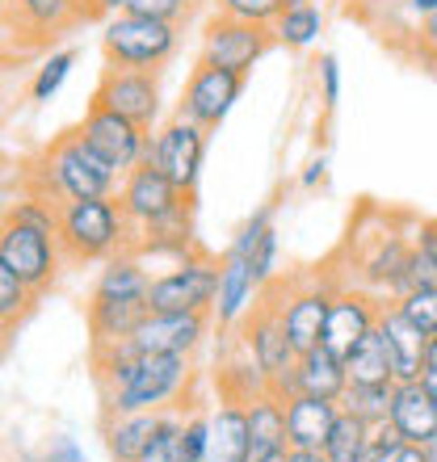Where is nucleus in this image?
<instances>
[{
    "mask_svg": "<svg viewBox=\"0 0 437 462\" xmlns=\"http://www.w3.org/2000/svg\"><path fill=\"white\" fill-rule=\"evenodd\" d=\"M106 412H169L185 408L194 365L185 353H139L131 341L93 349Z\"/></svg>",
    "mask_w": 437,
    "mask_h": 462,
    "instance_id": "obj_1",
    "label": "nucleus"
},
{
    "mask_svg": "<svg viewBox=\"0 0 437 462\" xmlns=\"http://www.w3.org/2000/svg\"><path fill=\"white\" fill-rule=\"evenodd\" d=\"M25 181H30V194L47 198L55 207L80 202V198H109L122 189V177L93 152V143L80 134V126H76V131H63L60 139H51V143L30 160Z\"/></svg>",
    "mask_w": 437,
    "mask_h": 462,
    "instance_id": "obj_2",
    "label": "nucleus"
},
{
    "mask_svg": "<svg viewBox=\"0 0 437 462\" xmlns=\"http://www.w3.org/2000/svg\"><path fill=\"white\" fill-rule=\"evenodd\" d=\"M60 248L68 265H106L109 256L131 253L135 227L122 210L118 194L109 198H80L60 207Z\"/></svg>",
    "mask_w": 437,
    "mask_h": 462,
    "instance_id": "obj_3",
    "label": "nucleus"
},
{
    "mask_svg": "<svg viewBox=\"0 0 437 462\" xmlns=\"http://www.w3.org/2000/svg\"><path fill=\"white\" fill-rule=\"evenodd\" d=\"M177 51H181V25L152 22V17H139V13H118V17H106V25H101L106 68L164 72Z\"/></svg>",
    "mask_w": 437,
    "mask_h": 462,
    "instance_id": "obj_4",
    "label": "nucleus"
},
{
    "mask_svg": "<svg viewBox=\"0 0 437 462\" xmlns=\"http://www.w3.org/2000/svg\"><path fill=\"white\" fill-rule=\"evenodd\" d=\"M0 265H9L30 291L42 294L55 286V278H60V269L68 261H63V248L55 231L5 215V227H0Z\"/></svg>",
    "mask_w": 437,
    "mask_h": 462,
    "instance_id": "obj_5",
    "label": "nucleus"
},
{
    "mask_svg": "<svg viewBox=\"0 0 437 462\" xmlns=\"http://www.w3.org/2000/svg\"><path fill=\"white\" fill-rule=\"evenodd\" d=\"M269 47H278L269 25L223 17V13H215V17L202 25V34H198V60L215 63V68H231V72H240V76L253 72L256 63L265 60Z\"/></svg>",
    "mask_w": 437,
    "mask_h": 462,
    "instance_id": "obj_6",
    "label": "nucleus"
},
{
    "mask_svg": "<svg viewBox=\"0 0 437 462\" xmlns=\"http://www.w3.org/2000/svg\"><path fill=\"white\" fill-rule=\"evenodd\" d=\"M218 294V261L207 253H190L152 278L147 303L152 311H210Z\"/></svg>",
    "mask_w": 437,
    "mask_h": 462,
    "instance_id": "obj_7",
    "label": "nucleus"
},
{
    "mask_svg": "<svg viewBox=\"0 0 437 462\" xmlns=\"http://www.w3.org/2000/svg\"><path fill=\"white\" fill-rule=\"evenodd\" d=\"M269 294L278 299L282 324H286V337H291L294 353H307V349H316V345H324V324H328V311H332L337 282L324 273V278L269 286Z\"/></svg>",
    "mask_w": 437,
    "mask_h": 462,
    "instance_id": "obj_8",
    "label": "nucleus"
},
{
    "mask_svg": "<svg viewBox=\"0 0 437 462\" xmlns=\"http://www.w3.org/2000/svg\"><path fill=\"white\" fill-rule=\"evenodd\" d=\"M207 126H198V122L181 118V114H172L164 126L152 131L147 139V160L160 164V169L172 177V185L181 189V194L194 198L198 189V177H202V160H207Z\"/></svg>",
    "mask_w": 437,
    "mask_h": 462,
    "instance_id": "obj_9",
    "label": "nucleus"
},
{
    "mask_svg": "<svg viewBox=\"0 0 437 462\" xmlns=\"http://www.w3.org/2000/svg\"><path fill=\"white\" fill-rule=\"evenodd\" d=\"M80 134L93 143V152H98L118 177H126L131 169L144 164L147 160V139H152L147 126L131 122L118 110H109V106H101V101H88L85 122H80Z\"/></svg>",
    "mask_w": 437,
    "mask_h": 462,
    "instance_id": "obj_10",
    "label": "nucleus"
},
{
    "mask_svg": "<svg viewBox=\"0 0 437 462\" xmlns=\"http://www.w3.org/2000/svg\"><path fill=\"white\" fill-rule=\"evenodd\" d=\"M118 202H122V210H126V219H131V227H135V240H139L147 227H156L160 219H169L172 210H181L185 202H194V198L181 194L160 164L144 160L139 169H131L126 177H122Z\"/></svg>",
    "mask_w": 437,
    "mask_h": 462,
    "instance_id": "obj_11",
    "label": "nucleus"
},
{
    "mask_svg": "<svg viewBox=\"0 0 437 462\" xmlns=\"http://www.w3.org/2000/svg\"><path fill=\"white\" fill-rule=\"evenodd\" d=\"M244 93V76L231 72V68H215V63H202L190 72L181 88V101H177V114L198 126H207V131H218L223 118L231 114V106L240 101Z\"/></svg>",
    "mask_w": 437,
    "mask_h": 462,
    "instance_id": "obj_12",
    "label": "nucleus"
},
{
    "mask_svg": "<svg viewBox=\"0 0 437 462\" xmlns=\"http://www.w3.org/2000/svg\"><path fill=\"white\" fill-rule=\"evenodd\" d=\"M375 5L387 9V22L378 30L391 47L437 72V0H375Z\"/></svg>",
    "mask_w": 437,
    "mask_h": 462,
    "instance_id": "obj_13",
    "label": "nucleus"
},
{
    "mask_svg": "<svg viewBox=\"0 0 437 462\" xmlns=\"http://www.w3.org/2000/svg\"><path fill=\"white\" fill-rule=\"evenodd\" d=\"M240 353H248L269 378L282 374V370H291L299 362V353H294L291 337H286V324H282V311H278V299L265 291V299L244 316L240 324Z\"/></svg>",
    "mask_w": 437,
    "mask_h": 462,
    "instance_id": "obj_14",
    "label": "nucleus"
},
{
    "mask_svg": "<svg viewBox=\"0 0 437 462\" xmlns=\"http://www.w3.org/2000/svg\"><path fill=\"white\" fill-rule=\"evenodd\" d=\"M93 101L109 106V110L126 114L131 122L156 131L160 118V72H131V68H106L93 88Z\"/></svg>",
    "mask_w": 437,
    "mask_h": 462,
    "instance_id": "obj_15",
    "label": "nucleus"
},
{
    "mask_svg": "<svg viewBox=\"0 0 437 462\" xmlns=\"http://www.w3.org/2000/svg\"><path fill=\"white\" fill-rule=\"evenodd\" d=\"M383 307H387V299H378V294L366 291V286H337L332 311H328V324H324V345L345 357L353 345L366 341V337L378 328Z\"/></svg>",
    "mask_w": 437,
    "mask_h": 462,
    "instance_id": "obj_16",
    "label": "nucleus"
},
{
    "mask_svg": "<svg viewBox=\"0 0 437 462\" xmlns=\"http://www.w3.org/2000/svg\"><path fill=\"white\" fill-rule=\"evenodd\" d=\"M210 311H147V319L135 328L131 349L139 353H185L194 357L210 332Z\"/></svg>",
    "mask_w": 437,
    "mask_h": 462,
    "instance_id": "obj_17",
    "label": "nucleus"
},
{
    "mask_svg": "<svg viewBox=\"0 0 437 462\" xmlns=\"http://www.w3.org/2000/svg\"><path fill=\"white\" fill-rule=\"evenodd\" d=\"M261 299H265V291L256 286L253 265L236 253L218 256V294H215V307H210V316H215L218 328H228V332L240 328L244 316H248Z\"/></svg>",
    "mask_w": 437,
    "mask_h": 462,
    "instance_id": "obj_18",
    "label": "nucleus"
},
{
    "mask_svg": "<svg viewBox=\"0 0 437 462\" xmlns=\"http://www.w3.org/2000/svg\"><path fill=\"white\" fill-rule=\"evenodd\" d=\"M378 337H383V349H387L391 378H395V383H416V378H425L429 337H421V332L404 319V311L395 303L383 307V316H378Z\"/></svg>",
    "mask_w": 437,
    "mask_h": 462,
    "instance_id": "obj_19",
    "label": "nucleus"
},
{
    "mask_svg": "<svg viewBox=\"0 0 437 462\" xmlns=\"http://www.w3.org/2000/svg\"><path fill=\"white\" fill-rule=\"evenodd\" d=\"M210 420V441L202 462H248L253 454V425H248V403L244 400H223L207 412Z\"/></svg>",
    "mask_w": 437,
    "mask_h": 462,
    "instance_id": "obj_20",
    "label": "nucleus"
},
{
    "mask_svg": "<svg viewBox=\"0 0 437 462\" xmlns=\"http://www.w3.org/2000/svg\"><path fill=\"white\" fill-rule=\"evenodd\" d=\"M391 425L400 429V438L408 446H429L437 441V400L433 391L416 378V383H395L391 395Z\"/></svg>",
    "mask_w": 437,
    "mask_h": 462,
    "instance_id": "obj_21",
    "label": "nucleus"
},
{
    "mask_svg": "<svg viewBox=\"0 0 437 462\" xmlns=\"http://www.w3.org/2000/svg\"><path fill=\"white\" fill-rule=\"evenodd\" d=\"M337 416H340V400L307 395V391L286 400V441H291V450H324Z\"/></svg>",
    "mask_w": 437,
    "mask_h": 462,
    "instance_id": "obj_22",
    "label": "nucleus"
},
{
    "mask_svg": "<svg viewBox=\"0 0 437 462\" xmlns=\"http://www.w3.org/2000/svg\"><path fill=\"white\" fill-rule=\"evenodd\" d=\"M147 311H152L147 299H88V332H93V349L131 341L135 328L147 319Z\"/></svg>",
    "mask_w": 437,
    "mask_h": 462,
    "instance_id": "obj_23",
    "label": "nucleus"
},
{
    "mask_svg": "<svg viewBox=\"0 0 437 462\" xmlns=\"http://www.w3.org/2000/svg\"><path fill=\"white\" fill-rule=\"evenodd\" d=\"M160 412H106L101 438H106L109 462H139L147 441L156 438Z\"/></svg>",
    "mask_w": 437,
    "mask_h": 462,
    "instance_id": "obj_24",
    "label": "nucleus"
},
{
    "mask_svg": "<svg viewBox=\"0 0 437 462\" xmlns=\"http://www.w3.org/2000/svg\"><path fill=\"white\" fill-rule=\"evenodd\" d=\"M9 17L22 25L25 34L47 38L76 22H85L88 9L85 0H9Z\"/></svg>",
    "mask_w": 437,
    "mask_h": 462,
    "instance_id": "obj_25",
    "label": "nucleus"
},
{
    "mask_svg": "<svg viewBox=\"0 0 437 462\" xmlns=\"http://www.w3.org/2000/svg\"><path fill=\"white\" fill-rule=\"evenodd\" d=\"M147 294H152V273H147L144 256L131 248V253L109 256L101 265L88 299H147Z\"/></svg>",
    "mask_w": 437,
    "mask_h": 462,
    "instance_id": "obj_26",
    "label": "nucleus"
},
{
    "mask_svg": "<svg viewBox=\"0 0 437 462\" xmlns=\"http://www.w3.org/2000/svg\"><path fill=\"white\" fill-rule=\"evenodd\" d=\"M299 387L307 395H324V400H340L349 391V370H345V357L332 353L328 345L299 353Z\"/></svg>",
    "mask_w": 437,
    "mask_h": 462,
    "instance_id": "obj_27",
    "label": "nucleus"
},
{
    "mask_svg": "<svg viewBox=\"0 0 437 462\" xmlns=\"http://www.w3.org/2000/svg\"><path fill=\"white\" fill-rule=\"evenodd\" d=\"M269 30H274V42H278V47L311 51L320 42V34H324V9H320L316 0H291L286 13H282Z\"/></svg>",
    "mask_w": 437,
    "mask_h": 462,
    "instance_id": "obj_28",
    "label": "nucleus"
},
{
    "mask_svg": "<svg viewBox=\"0 0 437 462\" xmlns=\"http://www.w3.org/2000/svg\"><path fill=\"white\" fill-rule=\"evenodd\" d=\"M248 425H253V450H274V446H286V403L274 395V391H261L256 400H248Z\"/></svg>",
    "mask_w": 437,
    "mask_h": 462,
    "instance_id": "obj_29",
    "label": "nucleus"
},
{
    "mask_svg": "<svg viewBox=\"0 0 437 462\" xmlns=\"http://www.w3.org/2000/svg\"><path fill=\"white\" fill-rule=\"evenodd\" d=\"M370 420H362V416H353L340 408L337 425H332V433H328L324 441V458L328 462H366V446H370Z\"/></svg>",
    "mask_w": 437,
    "mask_h": 462,
    "instance_id": "obj_30",
    "label": "nucleus"
},
{
    "mask_svg": "<svg viewBox=\"0 0 437 462\" xmlns=\"http://www.w3.org/2000/svg\"><path fill=\"white\" fill-rule=\"evenodd\" d=\"M345 370H349V383H395V378H391V362H387V349H383L378 328L345 353Z\"/></svg>",
    "mask_w": 437,
    "mask_h": 462,
    "instance_id": "obj_31",
    "label": "nucleus"
},
{
    "mask_svg": "<svg viewBox=\"0 0 437 462\" xmlns=\"http://www.w3.org/2000/svg\"><path fill=\"white\" fill-rule=\"evenodd\" d=\"M185 412L181 408H169V412H160V429L156 438L147 441V450L139 454V462H194L190 450H185Z\"/></svg>",
    "mask_w": 437,
    "mask_h": 462,
    "instance_id": "obj_32",
    "label": "nucleus"
},
{
    "mask_svg": "<svg viewBox=\"0 0 437 462\" xmlns=\"http://www.w3.org/2000/svg\"><path fill=\"white\" fill-rule=\"evenodd\" d=\"M391 395H395V383H349V391L340 395V408L378 425L391 416Z\"/></svg>",
    "mask_w": 437,
    "mask_h": 462,
    "instance_id": "obj_33",
    "label": "nucleus"
},
{
    "mask_svg": "<svg viewBox=\"0 0 437 462\" xmlns=\"http://www.w3.org/2000/svg\"><path fill=\"white\" fill-rule=\"evenodd\" d=\"M76 60H80V51H76V47L51 51L47 60L38 63L34 80H30V101H34V106H42V101H51V97H55V93H60V88H63V80L72 76Z\"/></svg>",
    "mask_w": 437,
    "mask_h": 462,
    "instance_id": "obj_34",
    "label": "nucleus"
},
{
    "mask_svg": "<svg viewBox=\"0 0 437 462\" xmlns=\"http://www.w3.org/2000/svg\"><path fill=\"white\" fill-rule=\"evenodd\" d=\"M38 294L25 286L9 265H0V324H5V337H13V328L25 319V311L34 307Z\"/></svg>",
    "mask_w": 437,
    "mask_h": 462,
    "instance_id": "obj_35",
    "label": "nucleus"
},
{
    "mask_svg": "<svg viewBox=\"0 0 437 462\" xmlns=\"http://www.w3.org/2000/svg\"><path fill=\"white\" fill-rule=\"evenodd\" d=\"M408 282L425 286L437 282V219H421L413 231V265H408Z\"/></svg>",
    "mask_w": 437,
    "mask_h": 462,
    "instance_id": "obj_36",
    "label": "nucleus"
},
{
    "mask_svg": "<svg viewBox=\"0 0 437 462\" xmlns=\"http://www.w3.org/2000/svg\"><path fill=\"white\" fill-rule=\"evenodd\" d=\"M395 307H400L404 319H408L421 337H433V332H437V282L413 286L408 294H400V299H395Z\"/></svg>",
    "mask_w": 437,
    "mask_h": 462,
    "instance_id": "obj_37",
    "label": "nucleus"
},
{
    "mask_svg": "<svg viewBox=\"0 0 437 462\" xmlns=\"http://www.w3.org/2000/svg\"><path fill=\"white\" fill-rule=\"evenodd\" d=\"M291 0H215V13L223 17H240V22H253V25H274L286 13Z\"/></svg>",
    "mask_w": 437,
    "mask_h": 462,
    "instance_id": "obj_38",
    "label": "nucleus"
},
{
    "mask_svg": "<svg viewBox=\"0 0 437 462\" xmlns=\"http://www.w3.org/2000/svg\"><path fill=\"white\" fill-rule=\"evenodd\" d=\"M198 0H131L126 13H139V17H152V22H169V25H185L194 17Z\"/></svg>",
    "mask_w": 437,
    "mask_h": 462,
    "instance_id": "obj_39",
    "label": "nucleus"
},
{
    "mask_svg": "<svg viewBox=\"0 0 437 462\" xmlns=\"http://www.w3.org/2000/svg\"><path fill=\"white\" fill-rule=\"evenodd\" d=\"M274 227V202H265V207L256 210L253 219H244L240 223V231H236V240L228 244V253H236V256H244V261H248V256L256 253V244L265 240V231Z\"/></svg>",
    "mask_w": 437,
    "mask_h": 462,
    "instance_id": "obj_40",
    "label": "nucleus"
},
{
    "mask_svg": "<svg viewBox=\"0 0 437 462\" xmlns=\"http://www.w3.org/2000/svg\"><path fill=\"white\" fill-rule=\"evenodd\" d=\"M278 248H282L278 227H269L265 240L256 244V253L248 256V265H253L256 286H261V291H269V286H274V278H278Z\"/></svg>",
    "mask_w": 437,
    "mask_h": 462,
    "instance_id": "obj_41",
    "label": "nucleus"
},
{
    "mask_svg": "<svg viewBox=\"0 0 437 462\" xmlns=\"http://www.w3.org/2000/svg\"><path fill=\"white\" fill-rule=\"evenodd\" d=\"M408 441L400 438V429L391 425V420H378L375 429H370V446H366V462H391L395 454L404 450Z\"/></svg>",
    "mask_w": 437,
    "mask_h": 462,
    "instance_id": "obj_42",
    "label": "nucleus"
},
{
    "mask_svg": "<svg viewBox=\"0 0 437 462\" xmlns=\"http://www.w3.org/2000/svg\"><path fill=\"white\" fill-rule=\"evenodd\" d=\"M316 80H320V101H324V110L332 114L337 110V101H340V63H337V55H320V63H316Z\"/></svg>",
    "mask_w": 437,
    "mask_h": 462,
    "instance_id": "obj_43",
    "label": "nucleus"
},
{
    "mask_svg": "<svg viewBox=\"0 0 437 462\" xmlns=\"http://www.w3.org/2000/svg\"><path fill=\"white\" fill-rule=\"evenodd\" d=\"M269 391H274V395H278L282 403L294 400V395H303V387H299V362H294L291 370H282V374L269 378Z\"/></svg>",
    "mask_w": 437,
    "mask_h": 462,
    "instance_id": "obj_44",
    "label": "nucleus"
},
{
    "mask_svg": "<svg viewBox=\"0 0 437 462\" xmlns=\"http://www.w3.org/2000/svg\"><path fill=\"white\" fill-rule=\"evenodd\" d=\"M324 177H328V156L320 152V156H311L307 169L299 172V185H303V189H316V185H324Z\"/></svg>",
    "mask_w": 437,
    "mask_h": 462,
    "instance_id": "obj_45",
    "label": "nucleus"
},
{
    "mask_svg": "<svg viewBox=\"0 0 437 462\" xmlns=\"http://www.w3.org/2000/svg\"><path fill=\"white\" fill-rule=\"evenodd\" d=\"M126 5L131 0H85L88 17H118V13H126Z\"/></svg>",
    "mask_w": 437,
    "mask_h": 462,
    "instance_id": "obj_46",
    "label": "nucleus"
},
{
    "mask_svg": "<svg viewBox=\"0 0 437 462\" xmlns=\"http://www.w3.org/2000/svg\"><path fill=\"white\" fill-rule=\"evenodd\" d=\"M47 458L51 462H85V458H80V450H76L72 438H60V441H55V446L47 450Z\"/></svg>",
    "mask_w": 437,
    "mask_h": 462,
    "instance_id": "obj_47",
    "label": "nucleus"
},
{
    "mask_svg": "<svg viewBox=\"0 0 437 462\" xmlns=\"http://www.w3.org/2000/svg\"><path fill=\"white\" fill-rule=\"evenodd\" d=\"M291 458V450L286 446H274V450H253L248 454V462H286Z\"/></svg>",
    "mask_w": 437,
    "mask_h": 462,
    "instance_id": "obj_48",
    "label": "nucleus"
},
{
    "mask_svg": "<svg viewBox=\"0 0 437 462\" xmlns=\"http://www.w3.org/2000/svg\"><path fill=\"white\" fill-rule=\"evenodd\" d=\"M391 462H429V454H425V446H404Z\"/></svg>",
    "mask_w": 437,
    "mask_h": 462,
    "instance_id": "obj_49",
    "label": "nucleus"
},
{
    "mask_svg": "<svg viewBox=\"0 0 437 462\" xmlns=\"http://www.w3.org/2000/svg\"><path fill=\"white\" fill-rule=\"evenodd\" d=\"M286 462H328V458H324V450H291Z\"/></svg>",
    "mask_w": 437,
    "mask_h": 462,
    "instance_id": "obj_50",
    "label": "nucleus"
},
{
    "mask_svg": "<svg viewBox=\"0 0 437 462\" xmlns=\"http://www.w3.org/2000/svg\"><path fill=\"white\" fill-rule=\"evenodd\" d=\"M425 370H437V332L429 337V345H425Z\"/></svg>",
    "mask_w": 437,
    "mask_h": 462,
    "instance_id": "obj_51",
    "label": "nucleus"
},
{
    "mask_svg": "<svg viewBox=\"0 0 437 462\" xmlns=\"http://www.w3.org/2000/svg\"><path fill=\"white\" fill-rule=\"evenodd\" d=\"M429 391H433V400H437V370H425V378H421Z\"/></svg>",
    "mask_w": 437,
    "mask_h": 462,
    "instance_id": "obj_52",
    "label": "nucleus"
},
{
    "mask_svg": "<svg viewBox=\"0 0 437 462\" xmlns=\"http://www.w3.org/2000/svg\"><path fill=\"white\" fill-rule=\"evenodd\" d=\"M425 454H429V462H437V441H429V446H425Z\"/></svg>",
    "mask_w": 437,
    "mask_h": 462,
    "instance_id": "obj_53",
    "label": "nucleus"
}]
</instances>
